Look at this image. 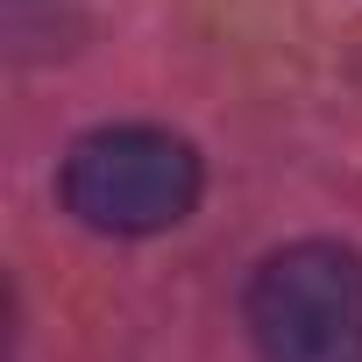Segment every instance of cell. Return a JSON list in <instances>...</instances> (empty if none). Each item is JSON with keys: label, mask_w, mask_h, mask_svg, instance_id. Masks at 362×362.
I'll return each mask as SVG.
<instances>
[{"label": "cell", "mask_w": 362, "mask_h": 362, "mask_svg": "<svg viewBox=\"0 0 362 362\" xmlns=\"http://www.w3.org/2000/svg\"><path fill=\"white\" fill-rule=\"evenodd\" d=\"M249 341L263 362H362V256L291 242L249 277Z\"/></svg>", "instance_id": "7a4b0ae2"}, {"label": "cell", "mask_w": 362, "mask_h": 362, "mask_svg": "<svg viewBox=\"0 0 362 362\" xmlns=\"http://www.w3.org/2000/svg\"><path fill=\"white\" fill-rule=\"evenodd\" d=\"M199 149L170 128H93L64 156V206L93 235H163L199 206Z\"/></svg>", "instance_id": "6da1fadb"}]
</instances>
